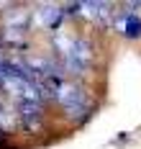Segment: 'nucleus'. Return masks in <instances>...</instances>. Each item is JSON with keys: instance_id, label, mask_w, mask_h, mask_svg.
<instances>
[{"instance_id": "f03ea898", "label": "nucleus", "mask_w": 141, "mask_h": 149, "mask_svg": "<svg viewBox=\"0 0 141 149\" xmlns=\"http://www.w3.org/2000/svg\"><path fill=\"white\" fill-rule=\"evenodd\" d=\"M90 62H93V52H90V44L87 41H82L77 39L72 49H69V64L75 67V70H87L90 67Z\"/></svg>"}, {"instance_id": "f257e3e1", "label": "nucleus", "mask_w": 141, "mask_h": 149, "mask_svg": "<svg viewBox=\"0 0 141 149\" xmlns=\"http://www.w3.org/2000/svg\"><path fill=\"white\" fill-rule=\"evenodd\" d=\"M54 93H57V100L64 105L67 113H87V111H90V98H87L79 88H75V85L62 82Z\"/></svg>"}, {"instance_id": "7ed1b4c3", "label": "nucleus", "mask_w": 141, "mask_h": 149, "mask_svg": "<svg viewBox=\"0 0 141 149\" xmlns=\"http://www.w3.org/2000/svg\"><path fill=\"white\" fill-rule=\"evenodd\" d=\"M115 29L121 31L126 39H141V18L136 13H123L115 21Z\"/></svg>"}]
</instances>
